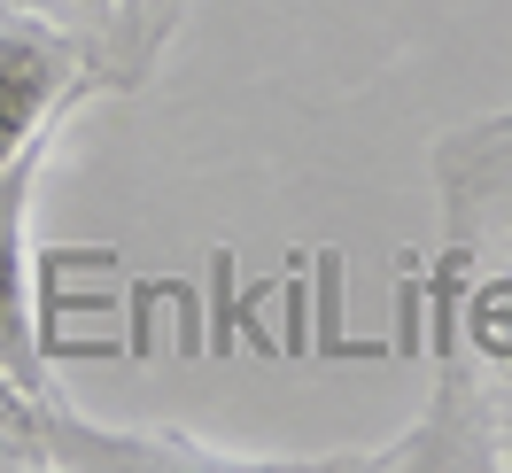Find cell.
<instances>
[{
    "label": "cell",
    "instance_id": "3957f363",
    "mask_svg": "<svg viewBox=\"0 0 512 473\" xmlns=\"http://www.w3.org/2000/svg\"><path fill=\"white\" fill-rule=\"evenodd\" d=\"M458 342H466V357H474V373L497 388V396H512V256L505 264H481L474 280L458 287Z\"/></svg>",
    "mask_w": 512,
    "mask_h": 473
},
{
    "label": "cell",
    "instance_id": "5b68a950",
    "mask_svg": "<svg viewBox=\"0 0 512 473\" xmlns=\"http://www.w3.org/2000/svg\"><path fill=\"white\" fill-rule=\"evenodd\" d=\"M70 8H78L86 24H117V16H125V0H70Z\"/></svg>",
    "mask_w": 512,
    "mask_h": 473
},
{
    "label": "cell",
    "instance_id": "7a4b0ae2",
    "mask_svg": "<svg viewBox=\"0 0 512 473\" xmlns=\"http://www.w3.org/2000/svg\"><path fill=\"white\" fill-rule=\"evenodd\" d=\"M47 156H55V132L32 140L16 163H0V365L24 380L39 404H55L47 334H39V256H32V210H39Z\"/></svg>",
    "mask_w": 512,
    "mask_h": 473
},
{
    "label": "cell",
    "instance_id": "277c9868",
    "mask_svg": "<svg viewBox=\"0 0 512 473\" xmlns=\"http://www.w3.org/2000/svg\"><path fill=\"white\" fill-rule=\"evenodd\" d=\"M24 466H47L39 435H24L16 419H0V473H24Z\"/></svg>",
    "mask_w": 512,
    "mask_h": 473
},
{
    "label": "cell",
    "instance_id": "6da1fadb",
    "mask_svg": "<svg viewBox=\"0 0 512 473\" xmlns=\"http://www.w3.org/2000/svg\"><path fill=\"white\" fill-rule=\"evenodd\" d=\"M86 86H94V55L63 16L0 8V163H16L47 132H63Z\"/></svg>",
    "mask_w": 512,
    "mask_h": 473
}]
</instances>
